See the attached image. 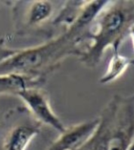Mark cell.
<instances>
[{"mask_svg": "<svg viewBox=\"0 0 134 150\" xmlns=\"http://www.w3.org/2000/svg\"><path fill=\"white\" fill-rule=\"evenodd\" d=\"M86 1H67L61 6V8L51 21L52 29L55 28H63L66 29L71 26L79 18Z\"/></svg>", "mask_w": 134, "mask_h": 150, "instance_id": "cell-10", "label": "cell"}, {"mask_svg": "<svg viewBox=\"0 0 134 150\" xmlns=\"http://www.w3.org/2000/svg\"><path fill=\"white\" fill-rule=\"evenodd\" d=\"M18 97L24 102V106H26L32 115L43 125H48L58 133L65 130V125L51 106L48 93L42 87L24 90Z\"/></svg>", "mask_w": 134, "mask_h": 150, "instance_id": "cell-6", "label": "cell"}, {"mask_svg": "<svg viewBox=\"0 0 134 150\" xmlns=\"http://www.w3.org/2000/svg\"><path fill=\"white\" fill-rule=\"evenodd\" d=\"M98 118L67 126L47 150H78L91 138L98 126Z\"/></svg>", "mask_w": 134, "mask_h": 150, "instance_id": "cell-7", "label": "cell"}, {"mask_svg": "<svg viewBox=\"0 0 134 150\" xmlns=\"http://www.w3.org/2000/svg\"><path fill=\"white\" fill-rule=\"evenodd\" d=\"M98 120L93 134L78 150H130L134 142V93L114 94Z\"/></svg>", "mask_w": 134, "mask_h": 150, "instance_id": "cell-3", "label": "cell"}, {"mask_svg": "<svg viewBox=\"0 0 134 150\" xmlns=\"http://www.w3.org/2000/svg\"><path fill=\"white\" fill-rule=\"evenodd\" d=\"M46 80L29 77L18 73L0 74V96H18L21 92L28 88L42 87Z\"/></svg>", "mask_w": 134, "mask_h": 150, "instance_id": "cell-8", "label": "cell"}, {"mask_svg": "<svg viewBox=\"0 0 134 150\" xmlns=\"http://www.w3.org/2000/svg\"><path fill=\"white\" fill-rule=\"evenodd\" d=\"M108 1H86L79 18L57 37L35 47L20 49L12 58L0 64V74L18 73L46 80L70 56L80 57L81 44L88 41L93 22Z\"/></svg>", "mask_w": 134, "mask_h": 150, "instance_id": "cell-1", "label": "cell"}, {"mask_svg": "<svg viewBox=\"0 0 134 150\" xmlns=\"http://www.w3.org/2000/svg\"><path fill=\"white\" fill-rule=\"evenodd\" d=\"M133 65L132 58H128L120 53V50H113L107 70L100 78L99 81L101 84H110L120 79L130 67Z\"/></svg>", "mask_w": 134, "mask_h": 150, "instance_id": "cell-9", "label": "cell"}, {"mask_svg": "<svg viewBox=\"0 0 134 150\" xmlns=\"http://www.w3.org/2000/svg\"><path fill=\"white\" fill-rule=\"evenodd\" d=\"M11 7L14 28L17 36H30L43 32L44 27L55 17L54 2L19 1L7 3Z\"/></svg>", "mask_w": 134, "mask_h": 150, "instance_id": "cell-5", "label": "cell"}, {"mask_svg": "<svg viewBox=\"0 0 134 150\" xmlns=\"http://www.w3.org/2000/svg\"><path fill=\"white\" fill-rule=\"evenodd\" d=\"M8 40L9 39H7L6 37H0V64L16 55L20 50L8 47Z\"/></svg>", "mask_w": 134, "mask_h": 150, "instance_id": "cell-11", "label": "cell"}, {"mask_svg": "<svg viewBox=\"0 0 134 150\" xmlns=\"http://www.w3.org/2000/svg\"><path fill=\"white\" fill-rule=\"evenodd\" d=\"M134 26V1H109L96 17L79 62L94 69L101 62L105 51L120 50Z\"/></svg>", "mask_w": 134, "mask_h": 150, "instance_id": "cell-2", "label": "cell"}, {"mask_svg": "<svg viewBox=\"0 0 134 150\" xmlns=\"http://www.w3.org/2000/svg\"><path fill=\"white\" fill-rule=\"evenodd\" d=\"M130 150H134V142H133V143H132V145H131V146H130Z\"/></svg>", "mask_w": 134, "mask_h": 150, "instance_id": "cell-13", "label": "cell"}, {"mask_svg": "<svg viewBox=\"0 0 134 150\" xmlns=\"http://www.w3.org/2000/svg\"><path fill=\"white\" fill-rule=\"evenodd\" d=\"M129 36L130 37L131 41H132V45H133V50H134V26L130 28V33ZM132 62H133V65H134V56L132 57Z\"/></svg>", "mask_w": 134, "mask_h": 150, "instance_id": "cell-12", "label": "cell"}, {"mask_svg": "<svg viewBox=\"0 0 134 150\" xmlns=\"http://www.w3.org/2000/svg\"><path fill=\"white\" fill-rule=\"evenodd\" d=\"M42 126L26 106L6 111L0 117V150H27Z\"/></svg>", "mask_w": 134, "mask_h": 150, "instance_id": "cell-4", "label": "cell"}]
</instances>
